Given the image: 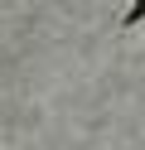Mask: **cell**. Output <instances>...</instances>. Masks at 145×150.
I'll return each mask as SVG.
<instances>
[{
  "mask_svg": "<svg viewBox=\"0 0 145 150\" xmlns=\"http://www.w3.org/2000/svg\"><path fill=\"white\" fill-rule=\"evenodd\" d=\"M126 20H131V24H135V20H145V0H131V15H126Z\"/></svg>",
  "mask_w": 145,
  "mask_h": 150,
  "instance_id": "obj_1",
  "label": "cell"
}]
</instances>
